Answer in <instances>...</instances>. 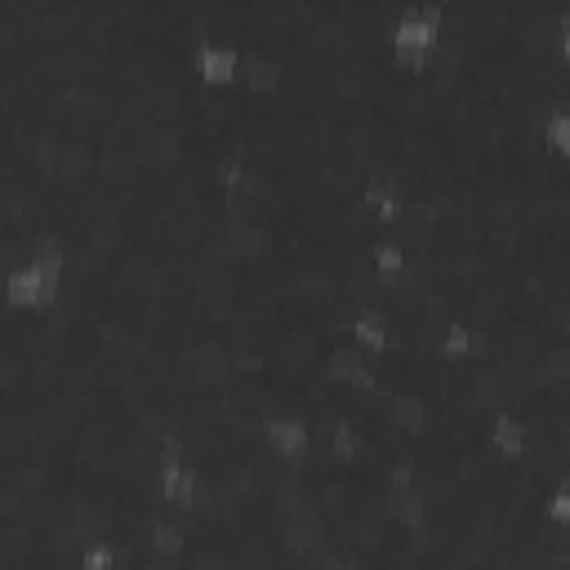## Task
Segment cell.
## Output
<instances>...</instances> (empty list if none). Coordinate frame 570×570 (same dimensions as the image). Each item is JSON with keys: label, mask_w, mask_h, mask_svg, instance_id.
Returning a JSON list of instances; mask_svg holds the SVG:
<instances>
[{"label": "cell", "mask_w": 570, "mask_h": 570, "mask_svg": "<svg viewBox=\"0 0 570 570\" xmlns=\"http://www.w3.org/2000/svg\"><path fill=\"white\" fill-rule=\"evenodd\" d=\"M348 326H353V335H357V344H362L366 353H384V348L393 344L388 317H379V313H357Z\"/></svg>", "instance_id": "5"}, {"label": "cell", "mask_w": 570, "mask_h": 570, "mask_svg": "<svg viewBox=\"0 0 570 570\" xmlns=\"http://www.w3.org/2000/svg\"><path fill=\"white\" fill-rule=\"evenodd\" d=\"M112 561H116V548L108 539H90L81 548V570H112Z\"/></svg>", "instance_id": "10"}, {"label": "cell", "mask_w": 570, "mask_h": 570, "mask_svg": "<svg viewBox=\"0 0 570 570\" xmlns=\"http://www.w3.org/2000/svg\"><path fill=\"white\" fill-rule=\"evenodd\" d=\"M263 446H267V455L272 459H304L308 455V446H313V432H308V424L304 419H285V415H272V419H263Z\"/></svg>", "instance_id": "3"}, {"label": "cell", "mask_w": 570, "mask_h": 570, "mask_svg": "<svg viewBox=\"0 0 570 570\" xmlns=\"http://www.w3.org/2000/svg\"><path fill=\"white\" fill-rule=\"evenodd\" d=\"M393 424L406 428V432H419L428 424V401L419 393H397L393 397Z\"/></svg>", "instance_id": "6"}, {"label": "cell", "mask_w": 570, "mask_h": 570, "mask_svg": "<svg viewBox=\"0 0 570 570\" xmlns=\"http://www.w3.org/2000/svg\"><path fill=\"white\" fill-rule=\"evenodd\" d=\"M472 348H477L472 326H464V322H446L441 326V357H468Z\"/></svg>", "instance_id": "9"}, {"label": "cell", "mask_w": 570, "mask_h": 570, "mask_svg": "<svg viewBox=\"0 0 570 570\" xmlns=\"http://www.w3.org/2000/svg\"><path fill=\"white\" fill-rule=\"evenodd\" d=\"M192 68L201 72L205 85H227L241 72V50L236 45H223L214 37H196L192 41Z\"/></svg>", "instance_id": "2"}, {"label": "cell", "mask_w": 570, "mask_h": 570, "mask_svg": "<svg viewBox=\"0 0 570 570\" xmlns=\"http://www.w3.org/2000/svg\"><path fill=\"white\" fill-rule=\"evenodd\" d=\"M326 370H330V379H339V384L353 388V393H370V388H375V366H370V357H362V353H353V348H335V353L326 357Z\"/></svg>", "instance_id": "4"}, {"label": "cell", "mask_w": 570, "mask_h": 570, "mask_svg": "<svg viewBox=\"0 0 570 570\" xmlns=\"http://www.w3.org/2000/svg\"><path fill=\"white\" fill-rule=\"evenodd\" d=\"M156 495L174 508H192L201 499V468L179 459V455H161L156 464Z\"/></svg>", "instance_id": "1"}, {"label": "cell", "mask_w": 570, "mask_h": 570, "mask_svg": "<svg viewBox=\"0 0 570 570\" xmlns=\"http://www.w3.org/2000/svg\"><path fill=\"white\" fill-rule=\"evenodd\" d=\"M490 437H495V446H499V450H503L508 459H521V455H526V428H521L517 419L499 415V419H495V432H490Z\"/></svg>", "instance_id": "8"}, {"label": "cell", "mask_w": 570, "mask_h": 570, "mask_svg": "<svg viewBox=\"0 0 570 570\" xmlns=\"http://www.w3.org/2000/svg\"><path fill=\"white\" fill-rule=\"evenodd\" d=\"M147 548H152L161 561H170V557H179V552H183V530H179L174 521H152V530H147Z\"/></svg>", "instance_id": "7"}]
</instances>
